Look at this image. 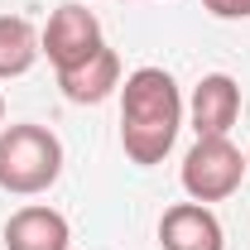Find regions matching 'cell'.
Returning <instances> with one entry per match:
<instances>
[{"instance_id": "1", "label": "cell", "mask_w": 250, "mask_h": 250, "mask_svg": "<svg viewBox=\"0 0 250 250\" xmlns=\"http://www.w3.org/2000/svg\"><path fill=\"white\" fill-rule=\"evenodd\" d=\"M183 130V96L164 67H135L121 87V145L140 168L164 164Z\"/></svg>"}, {"instance_id": "2", "label": "cell", "mask_w": 250, "mask_h": 250, "mask_svg": "<svg viewBox=\"0 0 250 250\" xmlns=\"http://www.w3.org/2000/svg\"><path fill=\"white\" fill-rule=\"evenodd\" d=\"M62 173V140L48 125H5L0 130V188L15 197H39Z\"/></svg>"}, {"instance_id": "3", "label": "cell", "mask_w": 250, "mask_h": 250, "mask_svg": "<svg viewBox=\"0 0 250 250\" xmlns=\"http://www.w3.org/2000/svg\"><path fill=\"white\" fill-rule=\"evenodd\" d=\"M250 173L246 154L231 145V135H212V140H197L192 149L183 154V192L192 202H221V197H231L241 178Z\"/></svg>"}, {"instance_id": "4", "label": "cell", "mask_w": 250, "mask_h": 250, "mask_svg": "<svg viewBox=\"0 0 250 250\" xmlns=\"http://www.w3.org/2000/svg\"><path fill=\"white\" fill-rule=\"evenodd\" d=\"M39 43H43V53L53 62V72H67V67L87 62L106 39H101V20H96L87 5H58L48 15L43 34H39Z\"/></svg>"}, {"instance_id": "5", "label": "cell", "mask_w": 250, "mask_h": 250, "mask_svg": "<svg viewBox=\"0 0 250 250\" xmlns=\"http://www.w3.org/2000/svg\"><path fill=\"white\" fill-rule=\"evenodd\" d=\"M188 121H192V135H197V140L231 135V125L241 121V87H236V77H226V72H207V77L192 87Z\"/></svg>"}, {"instance_id": "6", "label": "cell", "mask_w": 250, "mask_h": 250, "mask_svg": "<svg viewBox=\"0 0 250 250\" xmlns=\"http://www.w3.org/2000/svg\"><path fill=\"white\" fill-rule=\"evenodd\" d=\"M159 246L164 250H226L217 212L207 202H173L159 217Z\"/></svg>"}, {"instance_id": "7", "label": "cell", "mask_w": 250, "mask_h": 250, "mask_svg": "<svg viewBox=\"0 0 250 250\" xmlns=\"http://www.w3.org/2000/svg\"><path fill=\"white\" fill-rule=\"evenodd\" d=\"M67 246H72V226L53 207L29 202L5 221V250H67Z\"/></svg>"}, {"instance_id": "8", "label": "cell", "mask_w": 250, "mask_h": 250, "mask_svg": "<svg viewBox=\"0 0 250 250\" xmlns=\"http://www.w3.org/2000/svg\"><path fill=\"white\" fill-rule=\"evenodd\" d=\"M58 87H62V96H67L72 106H101L106 96L121 87V58H116V48L101 43L87 62L58 72Z\"/></svg>"}, {"instance_id": "9", "label": "cell", "mask_w": 250, "mask_h": 250, "mask_svg": "<svg viewBox=\"0 0 250 250\" xmlns=\"http://www.w3.org/2000/svg\"><path fill=\"white\" fill-rule=\"evenodd\" d=\"M43 53L39 29L24 15H0V77H24Z\"/></svg>"}, {"instance_id": "10", "label": "cell", "mask_w": 250, "mask_h": 250, "mask_svg": "<svg viewBox=\"0 0 250 250\" xmlns=\"http://www.w3.org/2000/svg\"><path fill=\"white\" fill-rule=\"evenodd\" d=\"M202 10L217 20H250V0H202Z\"/></svg>"}, {"instance_id": "11", "label": "cell", "mask_w": 250, "mask_h": 250, "mask_svg": "<svg viewBox=\"0 0 250 250\" xmlns=\"http://www.w3.org/2000/svg\"><path fill=\"white\" fill-rule=\"evenodd\" d=\"M0 130H5V96H0Z\"/></svg>"}, {"instance_id": "12", "label": "cell", "mask_w": 250, "mask_h": 250, "mask_svg": "<svg viewBox=\"0 0 250 250\" xmlns=\"http://www.w3.org/2000/svg\"><path fill=\"white\" fill-rule=\"evenodd\" d=\"M246 164H250V149H246Z\"/></svg>"}]
</instances>
